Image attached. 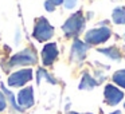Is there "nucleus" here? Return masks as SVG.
Segmentation results:
<instances>
[{
  "label": "nucleus",
  "instance_id": "obj_1",
  "mask_svg": "<svg viewBox=\"0 0 125 114\" xmlns=\"http://www.w3.org/2000/svg\"><path fill=\"white\" fill-rule=\"evenodd\" d=\"M85 26V19L82 16L81 12H77V14L71 15L67 19V22L63 24L62 30L65 31V34L67 36H73V35H78L79 31L83 28Z\"/></svg>",
  "mask_w": 125,
  "mask_h": 114
},
{
  "label": "nucleus",
  "instance_id": "obj_2",
  "mask_svg": "<svg viewBox=\"0 0 125 114\" xmlns=\"http://www.w3.org/2000/svg\"><path fill=\"white\" fill-rule=\"evenodd\" d=\"M52 34H54L52 26H50V23L47 22L44 18H41L35 24L34 36H35L39 42H44V40H49V39L52 36Z\"/></svg>",
  "mask_w": 125,
  "mask_h": 114
},
{
  "label": "nucleus",
  "instance_id": "obj_3",
  "mask_svg": "<svg viewBox=\"0 0 125 114\" xmlns=\"http://www.w3.org/2000/svg\"><path fill=\"white\" fill-rule=\"evenodd\" d=\"M109 36H110V30L108 27H101V28H97V30H92L89 32H86L85 40H86V43H90V44H100L108 40Z\"/></svg>",
  "mask_w": 125,
  "mask_h": 114
},
{
  "label": "nucleus",
  "instance_id": "obj_4",
  "mask_svg": "<svg viewBox=\"0 0 125 114\" xmlns=\"http://www.w3.org/2000/svg\"><path fill=\"white\" fill-rule=\"evenodd\" d=\"M36 62V58L34 51H31L30 48H26L23 50L22 52L16 54L15 57L11 58L10 60V66H22V65H32V63Z\"/></svg>",
  "mask_w": 125,
  "mask_h": 114
},
{
  "label": "nucleus",
  "instance_id": "obj_5",
  "mask_svg": "<svg viewBox=\"0 0 125 114\" xmlns=\"http://www.w3.org/2000/svg\"><path fill=\"white\" fill-rule=\"evenodd\" d=\"M31 78H32V71H31L30 68L20 70V71H18V73L12 74L8 78V85L10 86H23V85L27 83Z\"/></svg>",
  "mask_w": 125,
  "mask_h": 114
},
{
  "label": "nucleus",
  "instance_id": "obj_6",
  "mask_svg": "<svg viewBox=\"0 0 125 114\" xmlns=\"http://www.w3.org/2000/svg\"><path fill=\"white\" fill-rule=\"evenodd\" d=\"M124 98V94H122L121 90H118L117 87L112 86V85H106L105 87V101L108 105L114 106L120 102V101Z\"/></svg>",
  "mask_w": 125,
  "mask_h": 114
},
{
  "label": "nucleus",
  "instance_id": "obj_7",
  "mask_svg": "<svg viewBox=\"0 0 125 114\" xmlns=\"http://www.w3.org/2000/svg\"><path fill=\"white\" fill-rule=\"evenodd\" d=\"M58 57V50L55 43H49L44 46L43 51H42V58H43V63L46 66H50Z\"/></svg>",
  "mask_w": 125,
  "mask_h": 114
},
{
  "label": "nucleus",
  "instance_id": "obj_8",
  "mask_svg": "<svg viewBox=\"0 0 125 114\" xmlns=\"http://www.w3.org/2000/svg\"><path fill=\"white\" fill-rule=\"evenodd\" d=\"M18 102L22 107L27 109L31 107L34 105V93H32V87H26L22 91L19 93V97H18Z\"/></svg>",
  "mask_w": 125,
  "mask_h": 114
},
{
  "label": "nucleus",
  "instance_id": "obj_9",
  "mask_svg": "<svg viewBox=\"0 0 125 114\" xmlns=\"http://www.w3.org/2000/svg\"><path fill=\"white\" fill-rule=\"evenodd\" d=\"M87 51V44H85L81 40H75L71 47V58L74 60H82L86 55Z\"/></svg>",
  "mask_w": 125,
  "mask_h": 114
},
{
  "label": "nucleus",
  "instance_id": "obj_10",
  "mask_svg": "<svg viewBox=\"0 0 125 114\" xmlns=\"http://www.w3.org/2000/svg\"><path fill=\"white\" fill-rule=\"evenodd\" d=\"M95 85H97L95 81L89 75V74H83L82 81H81V83H79V89L81 90H90V89H93V87H95Z\"/></svg>",
  "mask_w": 125,
  "mask_h": 114
},
{
  "label": "nucleus",
  "instance_id": "obj_11",
  "mask_svg": "<svg viewBox=\"0 0 125 114\" xmlns=\"http://www.w3.org/2000/svg\"><path fill=\"white\" fill-rule=\"evenodd\" d=\"M113 20L117 24H125V8H116L113 11Z\"/></svg>",
  "mask_w": 125,
  "mask_h": 114
},
{
  "label": "nucleus",
  "instance_id": "obj_12",
  "mask_svg": "<svg viewBox=\"0 0 125 114\" xmlns=\"http://www.w3.org/2000/svg\"><path fill=\"white\" fill-rule=\"evenodd\" d=\"M100 52L105 54L106 57L112 58V59H114V60H118L120 58H121V55H120L118 50L114 48V47H109V48H102V50H100Z\"/></svg>",
  "mask_w": 125,
  "mask_h": 114
},
{
  "label": "nucleus",
  "instance_id": "obj_13",
  "mask_svg": "<svg viewBox=\"0 0 125 114\" xmlns=\"http://www.w3.org/2000/svg\"><path fill=\"white\" fill-rule=\"evenodd\" d=\"M113 81L116 82L118 86L125 87V70H120L113 75Z\"/></svg>",
  "mask_w": 125,
  "mask_h": 114
},
{
  "label": "nucleus",
  "instance_id": "obj_14",
  "mask_svg": "<svg viewBox=\"0 0 125 114\" xmlns=\"http://www.w3.org/2000/svg\"><path fill=\"white\" fill-rule=\"evenodd\" d=\"M1 90H3V91H4V93H6V94H7V95H8V97H10V101H11V103H12V106H14V107H15V109H16V110H22V109H20V107H19V106H18V105H16V102H15V98H14V95H12V93H11V91H8V90H7V89H6V87H4V86H3V85H1Z\"/></svg>",
  "mask_w": 125,
  "mask_h": 114
},
{
  "label": "nucleus",
  "instance_id": "obj_15",
  "mask_svg": "<svg viewBox=\"0 0 125 114\" xmlns=\"http://www.w3.org/2000/svg\"><path fill=\"white\" fill-rule=\"evenodd\" d=\"M42 78H46L49 82H51V83H55V79L50 78V75L46 73V71H43V70H39V71H38V82H41V79H42Z\"/></svg>",
  "mask_w": 125,
  "mask_h": 114
},
{
  "label": "nucleus",
  "instance_id": "obj_16",
  "mask_svg": "<svg viewBox=\"0 0 125 114\" xmlns=\"http://www.w3.org/2000/svg\"><path fill=\"white\" fill-rule=\"evenodd\" d=\"M75 4H77V0H65V7L66 8H74L75 7Z\"/></svg>",
  "mask_w": 125,
  "mask_h": 114
},
{
  "label": "nucleus",
  "instance_id": "obj_17",
  "mask_svg": "<svg viewBox=\"0 0 125 114\" xmlns=\"http://www.w3.org/2000/svg\"><path fill=\"white\" fill-rule=\"evenodd\" d=\"M6 105H7V102H6V97H4V95L1 94V93H0V111L6 109Z\"/></svg>",
  "mask_w": 125,
  "mask_h": 114
},
{
  "label": "nucleus",
  "instance_id": "obj_18",
  "mask_svg": "<svg viewBox=\"0 0 125 114\" xmlns=\"http://www.w3.org/2000/svg\"><path fill=\"white\" fill-rule=\"evenodd\" d=\"M44 7H46V10H47V11H50V12L54 11V8H55V6L51 3V1H49V0H47L46 3H44Z\"/></svg>",
  "mask_w": 125,
  "mask_h": 114
},
{
  "label": "nucleus",
  "instance_id": "obj_19",
  "mask_svg": "<svg viewBox=\"0 0 125 114\" xmlns=\"http://www.w3.org/2000/svg\"><path fill=\"white\" fill-rule=\"evenodd\" d=\"M49 1H51L54 6H58V4H61V3H63V0H49Z\"/></svg>",
  "mask_w": 125,
  "mask_h": 114
},
{
  "label": "nucleus",
  "instance_id": "obj_20",
  "mask_svg": "<svg viewBox=\"0 0 125 114\" xmlns=\"http://www.w3.org/2000/svg\"><path fill=\"white\" fill-rule=\"evenodd\" d=\"M112 114H122L121 111H114V113H112Z\"/></svg>",
  "mask_w": 125,
  "mask_h": 114
},
{
  "label": "nucleus",
  "instance_id": "obj_21",
  "mask_svg": "<svg viewBox=\"0 0 125 114\" xmlns=\"http://www.w3.org/2000/svg\"><path fill=\"white\" fill-rule=\"evenodd\" d=\"M70 114H79V113H70ZM90 114V113H89Z\"/></svg>",
  "mask_w": 125,
  "mask_h": 114
},
{
  "label": "nucleus",
  "instance_id": "obj_22",
  "mask_svg": "<svg viewBox=\"0 0 125 114\" xmlns=\"http://www.w3.org/2000/svg\"><path fill=\"white\" fill-rule=\"evenodd\" d=\"M124 39H125V35H124Z\"/></svg>",
  "mask_w": 125,
  "mask_h": 114
}]
</instances>
